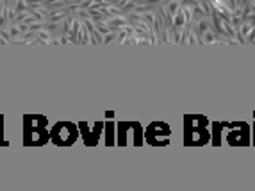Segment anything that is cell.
Returning a JSON list of instances; mask_svg holds the SVG:
<instances>
[{
  "mask_svg": "<svg viewBox=\"0 0 255 191\" xmlns=\"http://www.w3.org/2000/svg\"><path fill=\"white\" fill-rule=\"evenodd\" d=\"M75 127H73L72 123H57L55 125V129L52 131V138H54V141H57L61 136H63V140H61V143H72L73 140H75Z\"/></svg>",
  "mask_w": 255,
  "mask_h": 191,
  "instance_id": "cell-1",
  "label": "cell"
},
{
  "mask_svg": "<svg viewBox=\"0 0 255 191\" xmlns=\"http://www.w3.org/2000/svg\"><path fill=\"white\" fill-rule=\"evenodd\" d=\"M111 39H115V34H107V36H106V39H104V41H111Z\"/></svg>",
  "mask_w": 255,
  "mask_h": 191,
  "instance_id": "cell-2",
  "label": "cell"
}]
</instances>
